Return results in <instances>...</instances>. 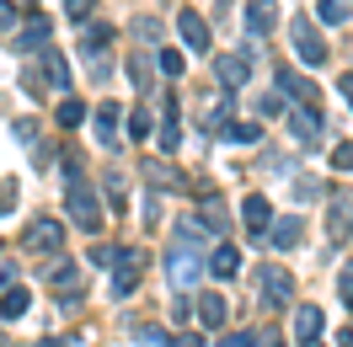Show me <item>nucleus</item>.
<instances>
[{"label":"nucleus","mask_w":353,"mask_h":347,"mask_svg":"<svg viewBox=\"0 0 353 347\" xmlns=\"http://www.w3.org/2000/svg\"><path fill=\"white\" fill-rule=\"evenodd\" d=\"M65 214H70V224H75V230H86V235H97V230H102V198H97V187H91L86 176H75V182H70L65 187Z\"/></svg>","instance_id":"nucleus-1"},{"label":"nucleus","mask_w":353,"mask_h":347,"mask_svg":"<svg viewBox=\"0 0 353 347\" xmlns=\"http://www.w3.org/2000/svg\"><path fill=\"white\" fill-rule=\"evenodd\" d=\"M289 299H294V273L279 267V262H263L257 267V304L263 310H284Z\"/></svg>","instance_id":"nucleus-2"},{"label":"nucleus","mask_w":353,"mask_h":347,"mask_svg":"<svg viewBox=\"0 0 353 347\" xmlns=\"http://www.w3.org/2000/svg\"><path fill=\"white\" fill-rule=\"evenodd\" d=\"M252 59H257V43L236 48V54H220V59H214V81H220L225 91H241L246 81H252Z\"/></svg>","instance_id":"nucleus-3"},{"label":"nucleus","mask_w":353,"mask_h":347,"mask_svg":"<svg viewBox=\"0 0 353 347\" xmlns=\"http://www.w3.org/2000/svg\"><path fill=\"white\" fill-rule=\"evenodd\" d=\"M289 43H294V59H305L310 70L327 65V43H321V32H316L310 17H294V22H289Z\"/></svg>","instance_id":"nucleus-4"},{"label":"nucleus","mask_w":353,"mask_h":347,"mask_svg":"<svg viewBox=\"0 0 353 347\" xmlns=\"http://www.w3.org/2000/svg\"><path fill=\"white\" fill-rule=\"evenodd\" d=\"M22 246L32 251V257H59V246H65V224H59V219H32L27 235H22Z\"/></svg>","instance_id":"nucleus-5"},{"label":"nucleus","mask_w":353,"mask_h":347,"mask_svg":"<svg viewBox=\"0 0 353 347\" xmlns=\"http://www.w3.org/2000/svg\"><path fill=\"white\" fill-rule=\"evenodd\" d=\"M289 134H294V145H305V150H321V145H327V123H321V112L310 107V102L289 112Z\"/></svg>","instance_id":"nucleus-6"},{"label":"nucleus","mask_w":353,"mask_h":347,"mask_svg":"<svg viewBox=\"0 0 353 347\" xmlns=\"http://www.w3.org/2000/svg\"><path fill=\"white\" fill-rule=\"evenodd\" d=\"M48 38H54V22L48 17H32V22L22 27V32H11V54H38V48H48Z\"/></svg>","instance_id":"nucleus-7"},{"label":"nucleus","mask_w":353,"mask_h":347,"mask_svg":"<svg viewBox=\"0 0 353 347\" xmlns=\"http://www.w3.org/2000/svg\"><path fill=\"white\" fill-rule=\"evenodd\" d=\"M241 219H246V230H252V240H263L268 230H273V203H268L263 193H246V203H241Z\"/></svg>","instance_id":"nucleus-8"},{"label":"nucleus","mask_w":353,"mask_h":347,"mask_svg":"<svg viewBox=\"0 0 353 347\" xmlns=\"http://www.w3.org/2000/svg\"><path fill=\"white\" fill-rule=\"evenodd\" d=\"M176 32H182L188 54H209V22H203L199 11H176Z\"/></svg>","instance_id":"nucleus-9"},{"label":"nucleus","mask_w":353,"mask_h":347,"mask_svg":"<svg viewBox=\"0 0 353 347\" xmlns=\"http://www.w3.org/2000/svg\"><path fill=\"white\" fill-rule=\"evenodd\" d=\"M139 288V251H123V262L112 267V299H129Z\"/></svg>","instance_id":"nucleus-10"},{"label":"nucleus","mask_w":353,"mask_h":347,"mask_svg":"<svg viewBox=\"0 0 353 347\" xmlns=\"http://www.w3.org/2000/svg\"><path fill=\"white\" fill-rule=\"evenodd\" d=\"M300 235H305V214H284V219H273V230H268V240H273L279 251H294Z\"/></svg>","instance_id":"nucleus-11"},{"label":"nucleus","mask_w":353,"mask_h":347,"mask_svg":"<svg viewBox=\"0 0 353 347\" xmlns=\"http://www.w3.org/2000/svg\"><path fill=\"white\" fill-rule=\"evenodd\" d=\"M118 123H123V107H118V102H102V107H97V139H102L108 150L123 145V139H118Z\"/></svg>","instance_id":"nucleus-12"},{"label":"nucleus","mask_w":353,"mask_h":347,"mask_svg":"<svg viewBox=\"0 0 353 347\" xmlns=\"http://www.w3.org/2000/svg\"><path fill=\"white\" fill-rule=\"evenodd\" d=\"M327 230H332V240L353 235V198H348V193H332V219H327Z\"/></svg>","instance_id":"nucleus-13"},{"label":"nucleus","mask_w":353,"mask_h":347,"mask_svg":"<svg viewBox=\"0 0 353 347\" xmlns=\"http://www.w3.org/2000/svg\"><path fill=\"white\" fill-rule=\"evenodd\" d=\"M273 22H279L273 0H252V6H246V32H252V38H268V32H273Z\"/></svg>","instance_id":"nucleus-14"},{"label":"nucleus","mask_w":353,"mask_h":347,"mask_svg":"<svg viewBox=\"0 0 353 347\" xmlns=\"http://www.w3.org/2000/svg\"><path fill=\"white\" fill-rule=\"evenodd\" d=\"M203 267H209L214 278H236V273H241V251H236V246H214Z\"/></svg>","instance_id":"nucleus-15"},{"label":"nucleus","mask_w":353,"mask_h":347,"mask_svg":"<svg viewBox=\"0 0 353 347\" xmlns=\"http://www.w3.org/2000/svg\"><path fill=\"white\" fill-rule=\"evenodd\" d=\"M279 91H284L289 102H316V86H310L300 70H279Z\"/></svg>","instance_id":"nucleus-16"},{"label":"nucleus","mask_w":353,"mask_h":347,"mask_svg":"<svg viewBox=\"0 0 353 347\" xmlns=\"http://www.w3.org/2000/svg\"><path fill=\"white\" fill-rule=\"evenodd\" d=\"M27 288H17V283H6V288H0V321H22L27 315Z\"/></svg>","instance_id":"nucleus-17"},{"label":"nucleus","mask_w":353,"mask_h":347,"mask_svg":"<svg viewBox=\"0 0 353 347\" xmlns=\"http://www.w3.org/2000/svg\"><path fill=\"white\" fill-rule=\"evenodd\" d=\"M321 310H316V304H300V310H294V337H300V342H316V337H321Z\"/></svg>","instance_id":"nucleus-18"},{"label":"nucleus","mask_w":353,"mask_h":347,"mask_svg":"<svg viewBox=\"0 0 353 347\" xmlns=\"http://www.w3.org/2000/svg\"><path fill=\"white\" fill-rule=\"evenodd\" d=\"M182 145V123H176V102L166 96V118H161V155H176Z\"/></svg>","instance_id":"nucleus-19"},{"label":"nucleus","mask_w":353,"mask_h":347,"mask_svg":"<svg viewBox=\"0 0 353 347\" xmlns=\"http://www.w3.org/2000/svg\"><path fill=\"white\" fill-rule=\"evenodd\" d=\"M199 315H203V326H209V331H220L225 315H230V304H225L220 294H199Z\"/></svg>","instance_id":"nucleus-20"},{"label":"nucleus","mask_w":353,"mask_h":347,"mask_svg":"<svg viewBox=\"0 0 353 347\" xmlns=\"http://www.w3.org/2000/svg\"><path fill=\"white\" fill-rule=\"evenodd\" d=\"M38 70H43V81H54V91H65V86H70V70H65V59H59L54 48H43Z\"/></svg>","instance_id":"nucleus-21"},{"label":"nucleus","mask_w":353,"mask_h":347,"mask_svg":"<svg viewBox=\"0 0 353 347\" xmlns=\"http://www.w3.org/2000/svg\"><path fill=\"white\" fill-rule=\"evenodd\" d=\"M220 139H230V145H257V139H263V129H257V123H236V118H230V123L220 129Z\"/></svg>","instance_id":"nucleus-22"},{"label":"nucleus","mask_w":353,"mask_h":347,"mask_svg":"<svg viewBox=\"0 0 353 347\" xmlns=\"http://www.w3.org/2000/svg\"><path fill=\"white\" fill-rule=\"evenodd\" d=\"M316 17H321L327 27H343V22H348V6H343V0H321V6H316Z\"/></svg>","instance_id":"nucleus-23"},{"label":"nucleus","mask_w":353,"mask_h":347,"mask_svg":"<svg viewBox=\"0 0 353 347\" xmlns=\"http://www.w3.org/2000/svg\"><path fill=\"white\" fill-rule=\"evenodd\" d=\"M134 342L139 347H172V337H166L161 326H134Z\"/></svg>","instance_id":"nucleus-24"},{"label":"nucleus","mask_w":353,"mask_h":347,"mask_svg":"<svg viewBox=\"0 0 353 347\" xmlns=\"http://www.w3.org/2000/svg\"><path fill=\"white\" fill-rule=\"evenodd\" d=\"M182 70H188V59H182L176 48H161V75H166V81H182Z\"/></svg>","instance_id":"nucleus-25"},{"label":"nucleus","mask_w":353,"mask_h":347,"mask_svg":"<svg viewBox=\"0 0 353 347\" xmlns=\"http://www.w3.org/2000/svg\"><path fill=\"white\" fill-rule=\"evenodd\" d=\"M193 310H199V294H188V288L172 294V315H176V321H193Z\"/></svg>","instance_id":"nucleus-26"},{"label":"nucleus","mask_w":353,"mask_h":347,"mask_svg":"<svg viewBox=\"0 0 353 347\" xmlns=\"http://www.w3.org/2000/svg\"><path fill=\"white\" fill-rule=\"evenodd\" d=\"M108 203H112V214L129 209V198H123V176H118V171H108Z\"/></svg>","instance_id":"nucleus-27"},{"label":"nucleus","mask_w":353,"mask_h":347,"mask_svg":"<svg viewBox=\"0 0 353 347\" xmlns=\"http://www.w3.org/2000/svg\"><path fill=\"white\" fill-rule=\"evenodd\" d=\"M59 123H65V129H75V123H86V107H81L75 96H65V102H59Z\"/></svg>","instance_id":"nucleus-28"},{"label":"nucleus","mask_w":353,"mask_h":347,"mask_svg":"<svg viewBox=\"0 0 353 347\" xmlns=\"http://www.w3.org/2000/svg\"><path fill=\"white\" fill-rule=\"evenodd\" d=\"M145 176H150V187H172V182H182V176H172V166H166V160H150V166H145Z\"/></svg>","instance_id":"nucleus-29"},{"label":"nucleus","mask_w":353,"mask_h":347,"mask_svg":"<svg viewBox=\"0 0 353 347\" xmlns=\"http://www.w3.org/2000/svg\"><path fill=\"white\" fill-rule=\"evenodd\" d=\"M123 262V246H97L91 251V267H118Z\"/></svg>","instance_id":"nucleus-30"},{"label":"nucleus","mask_w":353,"mask_h":347,"mask_svg":"<svg viewBox=\"0 0 353 347\" xmlns=\"http://www.w3.org/2000/svg\"><path fill=\"white\" fill-rule=\"evenodd\" d=\"M294 198H300V203H316V198H327V187L310 182V176H300V182H294Z\"/></svg>","instance_id":"nucleus-31"},{"label":"nucleus","mask_w":353,"mask_h":347,"mask_svg":"<svg viewBox=\"0 0 353 347\" xmlns=\"http://www.w3.org/2000/svg\"><path fill=\"white\" fill-rule=\"evenodd\" d=\"M145 134H150V112L134 107V112H129V139H145Z\"/></svg>","instance_id":"nucleus-32"},{"label":"nucleus","mask_w":353,"mask_h":347,"mask_svg":"<svg viewBox=\"0 0 353 347\" xmlns=\"http://www.w3.org/2000/svg\"><path fill=\"white\" fill-rule=\"evenodd\" d=\"M337 299L353 310V267H343V273H337Z\"/></svg>","instance_id":"nucleus-33"},{"label":"nucleus","mask_w":353,"mask_h":347,"mask_svg":"<svg viewBox=\"0 0 353 347\" xmlns=\"http://www.w3.org/2000/svg\"><path fill=\"white\" fill-rule=\"evenodd\" d=\"M65 11H70V22H86L91 11H97V0H65Z\"/></svg>","instance_id":"nucleus-34"},{"label":"nucleus","mask_w":353,"mask_h":347,"mask_svg":"<svg viewBox=\"0 0 353 347\" xmlns=\"http://www.w3.org/2000/svg\"><path fill=\"white\" fill-rule=\"evenodd\" d=\"M134 38H145V43H155V38H161V22H150V17H139V22H134Z\"/></svg>","instance_id":"nucleus-35"},{"label":"nucleus","mask_w":353,"mask_h":347,"mask_svg":"<svg viewBox=\"0 0 353 347\" xmlns=\"http://www.w3.org/2000/svg\"><path fill=\"white\" fill-rule=\"evenodd\" d=\"M273 112H284V91H273V96L257 102V118H273Z\"/></svg>","instance_id":"nucleus-36"},{"label":"nucleus","mask_w":353,"mask_h":347,"mask_svg":"<svg viewBox=\"0 0 353 347\" xmlns=\"http://www.w3.org/2000/svg\"><path fill=\"white\" fill-rule=\"evenodd\" d=\"M332 166H337V171H353V145H332Z\"/></svg>","instance_id":"nucleus-37"},{"label":"nucleus","mask_w":353,"mask_h":347,"mask_svg":"<svg viewBox=\"0 0 353 347\" xmlns=\"http://www.w3.org/2000/svg\"><path fill=\"white\" fill-rule=\"evenodd\" d=\"M129 75L139 81V91H150V65L145 59H129Z\"/></svg>","instance_id":"nucleus-38"},{"label":"nucleus","mask_w":353,"mask_h":347,"mask_svg":"<svg viewBox=\"0 0 353 347\" xmlns=\"http://www.w3.org/2000/svg\"><path fill=\"white\" fill-rule=\"evenodd\" d=\"M17 209V182H0V214H11Z\"/></svg>","instance_id":"nucleus-39"},{"label":"nucleus","mask_w":353,"mask_h":347,"mask_svg":"<svg viewBox=\"0 0 353 347\" xmlns=\"http://www.w3.org/2000/svg\"><path fill=\"white\" fill-rule=\"evenodd\" d=\"M252 337L257 331H230V337H220V347H252Z\"/></svg>","instance_id":"nucleus-40"},{"label":"nucleus","mask_w":353,"mask_h":347,"mask_svg":"<svg viewBox=\"0 0 353 347\" xmlns=\"http://www.w3.org/2000/svg\"><path fill=\"white\" fill-rule=\"evenodd\" d=\"M17 139H22V145H32V139H38V123H32V118H22V123H17Z\"/></svg>","instance_id":"nucleus-41"},{"label":"nucleus","mask_w":353,"mask_h":347,"mask_svg":"<svg viewBox=\"0 0 353 347\" xmlns=\"http://www.w3.org/2000/svg\"><path fill=\"white\" fill-rule=\"evenodd\" d=\"M172 347H203L199 331H182V337H172Z\"/></svg>","instance_id":"nucleus-42"},{"label":"nucleus","mask_w":353,"mask_h":347,"mask_svg":"<svg viewBox=\"0 0 353 347\" xmlns=\"http://www.w3.org/2000/svg\"><path fill=\"white\" fill-rule=\"evenodd\" d=\"M17 27V6H0V32H11Z\"/></svg>","instance_id":"nucleus-43"},{"label":"nucleus","mask_w":353,"mask_h":347,"mask_svg":"<svg viewBox=\"0 0 353 347\" xmlns=\"http://www.w3.org/2000/svg\"><path fill=\"white\" fill-rule=\"evenodd\" d=\"M252 347H284V342H279V331H263V337H252Z\"/></svg>","instance_id":"nucleus-44"},{"label":"nucleus","mask_w":353,"mask_h":347,"mask_svg":"<svg viewBox=\"0 0 353 347\" xmlns=\"http://www.w3.org/2000/svg\"><path fill=\"white\" fill-rule=\"evenodd\" d=\"M6 283H17V262H0V288Z\"/></svg>","instance_id":"nucleus-45"},{"label":"nucleus","mask_w":353,"mask_h":347,"mask_svg":"<svg viewBox=\"0 0 353 347\" xmlns=\"http://www.w3.org/2000/svg\"><path fill=\"white\" fill-rule=\"evenodd\" d=\"M337 347H353V331H348V326H343V331H337Z\"/></svg>","instance_id":"nucleus-46"},{"label":"nucleus","mask_w":353,"mask_h":347,"mask_svg":"<svg viewBox=\"0 0 353 347\" xmlns=\"http://www.w3.org/2000/svg\"><path fill=\"white\" fill-rule=\"evenodd\" d=\"M38 347H65V337H43V342H38Z\"/></svg>","instance_id":"nucleus-47"},{"label":"nucleus","mask_w":353,"mask_h":347,"mask_svg":"<svg viewBox=\"0 0 353 347\" xmlns=\"http://www.w3.org/2000/svg\"><path fill=\"white\" fill-rule=\"evenodd\" d=\"M343 102H348V107H353V81H343Z\"/></svg>","instance_id":"nucleus-48"},{"label":"nucleus","mask_w":353,"mask_h":347,"mask_svg":"<svg viewBox=\"0 0 353 347\" xmlns=\"http://www.w3.org/2000/svg\"><path fill=\"white\" fill-rule=\"evenodd\" d=\"M300 347H321V342H300Z\"/></svg>","instance_id":"nucleus-49"}]
</instances>
